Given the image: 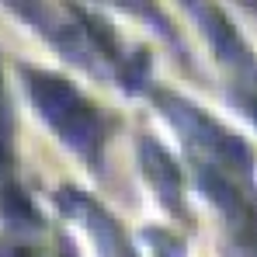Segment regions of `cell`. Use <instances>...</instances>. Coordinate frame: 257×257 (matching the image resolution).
<instances>
[{"label":"cell","instance_id":"cell-5","mask_svg":"<svg viewBox=\"0 0 257 257\" xmlns=\"http://www.w3.org/2000/svg\"><path fill=\"white\" fill-rule=\"evenodd\" d=\"M143 167H146V174H150L157 195L164 198V205H167V209H177V191H181L177 164H174L157 143H150V139L143 143Z\"/></svg>","mask_w":257,"mask_h":257},{"label":"cell","instance_id":"cell-1","mask_svg":"<svg viewBox=\"0 0 257 257\" xmlns=\"http://www.w3.org/2000/svg\"><path fill=\"white\" fill-rule=\"evenodd\" d=\"M25 84H28V94H32L39 115L52 125V132L73 153H80L84 160L94 164L97 150L104 143V122H101L97 108L70 80L45 73V70H25Z\"/></svg>","mask_w":257,"mask_h":257},{"label":"cell","instance_id":"cell-2","mask_svg":"<svg viewBox=\"0 0 257 257\" xmlns=\"http://www.w3.org/2000/svg\"><path fill=\"white\" fill-rule=\"evenodd\" d=\"M160 101H164V111L171 115V122L188 136L191 150L202 157V167L222 171L229 177H243L250 171V153H247V146L233 132H226L219 122H212L209 115H202L195 104H188L181 97H167L164 94Z\"/></svg>","mask_w":257,"mask_h":257},{"label":"cell","instance_id":"cell-3","mask_svg":"<svg viewBox=\"0 0 257 257\" xmlns=\"http://www.w3.org/2000/svg\"><path fill=\"white\" fill-rule=\"evenodd\" d=\"M59 205L90 233V240L97 243V254L101 257H132L128 240H125V233L118 229V222L104 212V209H97L87 195L73 191V188H63L59 191Z\"/></svg>","mask_w":257,"mask_h":257},{"label":"cell","instance_id":"cell-6","mask_svg":"<svg viewBox=\"0 0 257 257\" xmlns=\"http://www.w3.org/2000/svg\"><path fill=\"white\" fill-rule=\"evenodd\" d=\"M63 257H73V254H70V247H66V243H63Z\"/></svg>","mask_w":257,"mask_h":257},{"label":"cell","instance_id":"cell-4","mask_svg":"<svg viewBox=\"0 0 257 257\" xmlns=\"http://www.w3.org/2000/svg\"><path fill=\"white\" fill-rule=\"evenodd\" d=\"M11 174H14V115H11L7 87H4V77H0V198L7 202V209L14 215L25 205V198L11 184Z\"/></svg>","mask_w":257,"mask_h":257}]
</instances>
